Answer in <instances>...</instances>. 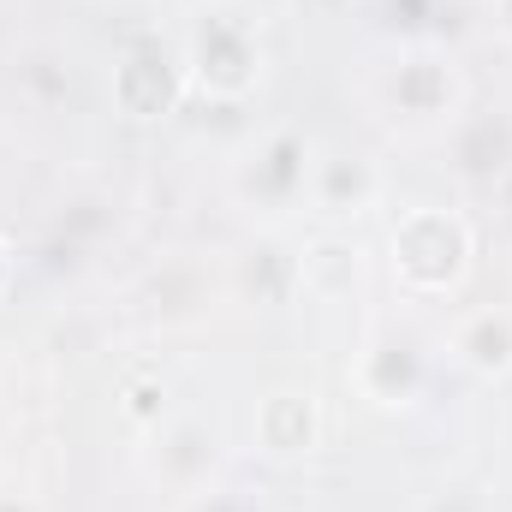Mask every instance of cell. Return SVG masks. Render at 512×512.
I'll use <instances>...</instances> for the list:
<instances>
[{"label": "cell", "instance_id": "277c9868", "mask_svg": "<svg viewBox=\"0 0 512 512\" xmlns=\"http://www.w3.org/2000/svg\"><path fill=\"white\" fill-rule=\"evenodd\" d=\"M310 197L328 215H352V209H364L376 197V173L364 161H352V155H328V161L310 167Z\"/></svg>", "mask_w": 512, "mask_h": 512}, {"label": "cell", "instance_id": "52a82bcc", "mask_svg": "<svg viewBox=\"0 0 512 512\" xmlns=\"http://www.w3.org/2000/svg\"><path fill=\"white\" fill-rule=\"evenodd\" d=\"M251 191H262L268 203H280V197H292V191H304L310 185V149L292 137V131H280L268 149H262V161H256V173L245 179Z\"/></svg>", "mask_w": 512, "mask_h": 512}, {"label": "cell", "instance_id": "8992f818", "mask_svg": "<svg viewBox=\"0 0 512 512\" xmlns=\"http://www.w3.org/2000/svg\"><path fill=\"white\" fill-rule=\"evenodd\" d=\"M453 346H459V358H465L471 370H483V376L512 370V316L507 310H477V316H465L459 334H453Z\"/></svg>", "mask_w": 512, "mask_h": 512}, {"label": "cell", "instance_id": "9c48e42d", "mask_svg": "<svg viewBox=\"0 0 512 512\" xmlns=\"http://www.w3.org/2000/svg\"><path fill=\"white\" fill-rule=\"evenodd\" d=\"M429 512H489V507H483L477 495H465V489H459V495H435V501H429Z\"/></svg>", "mask_w": 512, "mask_h": 512}, {"label": "cell", "instance_id": "8fae6325", "mask_svg": "<svg viewBox=\"0 0 512 512\" xmlns=\"http://www.w3.org/2000/svg\"><path fill=\"white\" fill-rule=\"evenodd\" d=\"M6 274H12V262H6V245H0V286H6Z\"/></svg>", "mask_w": 512, "mask_h": 512}, {"label": "cell", "instance_id": "30bf717a", "mask_svg": "<svg viewBox=\"0 0 512 512\" xmlns=\"http://www.w3.org/2000/svg\"><path fill=\"white\" fill-rule=\"evenodd\" d=\"M0 512H36L30 501H18V495H0Z\"/></svg>", "mask_w": 512, "mask_h": 512}, {"label": "cell", "instance_id": "6da1fadb", "mask_svg": "<svg viewBox=\"0 0 512 512\" xmlns=\"http://www.w3.org/2000/svg\"><path fill=\"white\" fill-rule=\"evenodd\" d=\"M465 262H471V227H465L459 215H447V209H417V215L399 221V233H393V268H399L405 286H417V292H447V286H459Z\"/></svg>", "mask_w": 512, "mask_h": 512}, {"label": "cell", "instance_id": "ba28073f", "mask_svg": "<svg viewBox=\"0 0 512 512\" xmlns=\"http://www.w3.org/2000/svg\"><path fill=\"white\" fill-rule=\"evenodd\" d=\"M298 280H304L316 298H340V292L358 280V245H346V239H322V245H310L304 262H298Z\"/></svg>", "mask_w": 512, "mask_h": 512}, {"label": "cell", "instance_id": "7a4b0ae2", "mask_svg": "<svg viewBox=\"0 0 512 512\" xmlns=\"http://www.w3.org/2000/svg\"><path fill=\"white\" fill-rule=\"evenodd\" d=\"M191 66L215 96H245L262 72V54H256V36L233 12H209L191 36Z\"/></svg>", "mask_w": 512, "mask_h": 512}, {"label": "cell", "instance_id": "7c38bea8", "mask_svg": "<svg viewBox=\"0 0 512 512\" xmlns=\"http://www.w3.org/2000/svg\"><path fill=\"white\" fill-rule=\"evenodd\" d=\"M501 24L512 30V0H501Z\"/></svg>", "mask_w": 512, "mask_h": 512}, {"label": "cell", "instance_id": "5b68a950", "mask_svg": "<svg viewBox=\"0 0 512 512\" xmlns=\"http://www.w3.org/2000/svg\"><path fill=\"white\" fill-rule=\"evenodd\" d=\"M256 429H262V447L268 453H304L310 441H316V399L310 393H274L268 405H262V417H256Z\"/></svg>", "mask_w": 512, "mask_h": 512}, {"label": "cell", "instance_id": "3957f363", "mask_svg": "<svg viewBox=\"0 0 512 512\" xmlns=\"http://www.w3.org/2000/svg\"><path fill=\"white\" fill-rule=\"evenodd\" d=\"M387 96L411 114V120H435V114H447L453 108V96H459V78H453V66L441 60V54H429V48H417V54H405L399 66H393V78H387Z\"/></svg>", "mask_w": 512, "mask_h": 512}]
</instances>
